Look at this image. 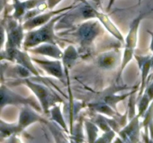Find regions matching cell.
Returning <instances> with one entry per match:
<instances>
[{"label":"cell","mask_w":153,"mask_h":143,"mask_svg":"<svg viewBox=\"0 0 153 143\" xmlns=\"http://www.w3.org/2000/svg\"><path fill=\"white\" fill-rule=\"evenodd\" d=\"M67 12V11H66ZM61 13L58 16H55L45 25L40 26L37 30L28 31L23 40V46L25 50L39 46L42 43H52L56 44L58 37L55 34V28L57 22L65 16L67 13Z\"/></svg>","instance_id":"1"},{"label":"cell","mask_w":153,"mask_h":143,"mask_svg":"<svg viewBox=\"0 0 153 143\" xmlns=\"http://www.w3.org/2000/svg\"><path fill=\"white\" fill-rule=\"evenodd\" d=\"M144 16V13H140V15L134 18L132 22L130 23L129 31H128L125 43H125V51H124L123 56L122 58L120 71L118 72L117 77V82H119L121 75L123 72L124 69L129 63V62L132 59L133 56H134V53L136 46H137L138 29L140 25V22L143 19Z\"/></svg>","instance_id":"2"},{"label":"cell","mask_w":153,"mask_h":143,"mask_svg":"<svg viewBox=\"0 0 153 143\" xmlns=\"http://www.w3.org/2000/svg\"><path fill=\"white\" fill-rule=\"evenodd\" d=\"M102 30V25L98 21L89 20L80 24L73 33L80 44V51L84 52L91 48L96 38L101 34Z\"/></svg>","instance_id":"3"},{"label":"cell","mask_w":153,"mask_h":143,"mask_svg":"<svg viewBox=\"0 0 153 143\" xmlns=\"http://www.w3.org/2000/svg\"><path fill=\"white\" fill-rule=\"evenodd\" d=\"M21 83L26 85L34 92L45 113L50 112V109L55 106V103L61 101V98L58 95H54L53 92L43 85L34 83L28 78L22 79Z\"/></svg>","instance_id":"4"},{"label":"cell","mask_w":153,"mask_h":143,"mask_svg":"<svg viewBox=\"0 0 153 143\" xmlns=\"http://www.w3.org/2000/svg\"><path fill=\"white\" fill-rule=\"evenodd\" d=\"M12 104V105H29L32 107L34 110L39 112L43 111L41 105L37 102L34 98H25L22 97V95H18L14 92L10 90L4 85L1 86V108H4V106Z\"/></svg>","instance_id":"5"},{"label":"cell","mask_w":153,"mask_h":143,"mask_svg":"<svg viewBox=\"0 0 153 143\" xmlns=\"http://www.w3.org/2000/svg\"><path fill=\"white\" fill-rule=\"evenodd\" d=\"M5 31L7 33V41L5 49H21L25 38L24 28L22 24L18 22L17 19L12 17L6 22Z\"/></svg>","instance_id":"6"},{"label":"cell","mask_w":153,"mask_h":143,"mask_svg":"<svg viewBox=\"0 0 153 143\" xmlns=\"http://www.w3.org/2000/svg\"><path fill=\"white\" fill-rule=\"evenodd\" d=\"M4 53L5 54L1 52V54L5 55V56L4 55L1 56V60L6 59L13 62H16L18 65L22 66L28 69L31 74L37 76L39 75L38 71L34 67L32 63V58L30 57L26 52H22L19 49H7L4 51Z\"/></svg>","instance_id":"7"},{"label":"cell","mask_w":153,"mask_h":143,"mask_svg":"<svg viewBox=\"0 0 153 143\" xmlns=\"http://www.w3.org/2000/svg\"><path fill=\"white\" fill-rule=\"evenodd\" d=\"M74 7H73V5H71L69 6V7H64V8L58 9V10H50V11L46 12V13H39L37 16L24 21V23L22 24L24 30H25V31H31L34 28L42 26V25L49 22L56 15L59 14V13H62V12L64 13V12L67 11V10L74 8Z\"/></svg>","instance_id":"8"},{"label":"cell","mask_w":153,"mask_h":143,"mask_svg":"<svg viewBox=\"0 0 153 143\" xmlns=\"http://www.w3.org/2000/svg\"><path fill=\"white\" fill-rule=\"evenodd\" d=\"M134 57L137 60L138 63L139 68L141 71V82H140V87L139 89L138 97L137 100L140 99L143 95L145 89H146V85H147V80L149 77V71L152 69L153 55H134Z\"/></svg>","instance_id":"9"},{"label":"cell","mask_w":153,"mask_h":143,"mask_svg":"<svg viewBox=\"0 0 153 143\" xmlns=\"http://www.w3.org/2000/svg\"><path fill=\"white\" fill-rule=\"evenodd\" d=\"M33 62L37 63L40 68L44 70L47 74L61 79L63 80L64 77V69L63 65L59 60L56 59L55 60H40L38 58H32Z\"/></svg>","instance_id":"10"},{"label":"cell","mask_w":153,"mask_h":143,"mask_svg":"<svg viewBox=\"0 0 153 143\" xmlns=\"http://www.w3.org/2000/svg\"><path fill=\"white\" fill-rule=\"evenodd\" d=\"M31 107H32L29 105H24V107L21 109L19 122L17 123L22 130L25 129L27 127L31 125V124L35 123V122H40L43 123H47V122L41 116H39L37 113H35L31 109Z\"/></svg>","instance_id":"11"},{"label":"cell","mask_w":153,"mask_h":143,"mask_svg":"<svg viewBox=\"0 0 153 143\" xmlns=\"http://www.w3.org/2000/svg\"><path fill=\"white\" fill-rule=\"evenodd\" d=\"M28 51L31 53L44 55L58 60L62 59L64 56V52L59 49L57 44L52 43H42L39 46L28 49Z\"/></svg>","instance_id":"12"},{"label":"cell","mask_w":153,"mask_h":143,"mask_svg":"<svg viewBox=\"0 0 153 143\" xmlns=\"http://www.w3.org/2000/svg\"><path fill=\"white\" fill-rule=\"evenodd\" d=\"M140 116L138 115L133 118L130 123L128 125L123 128L119 132L121 138L125 142H137L139 137V119Z\"/></svg>","instance_id":"13"},{"label":"cell","mask_w":153,"mask_h":143,"mask_svg":"<svg viewBox=\"0 0 153 143\" xmlns=\"http://www.w3.org/2000/svg\"><path fill=\"white\" fill-rule=\"evenodd\" d=\"M96 18L100 20V22H101L102 25L112 34L114 37H116L119 41H120L121 43H125V40L123 38V36L121 34V32L120 31V30L117 28L116 25L112 22V21L111 20L110 18L105 15V13H103L102 12H100L96 9Z\"/></svg>","instance_id":"14"},{"label":"cell","mask_w":153,"mask_h":143,"mask_svg":"<svg viewBox=\"0 0 153 143\" xmlns=\"http://www.w3.org/2000/svg\"><path fill=\"white\" fill-rule=\"evenodd\" d=\"M119 55L115 52H108L103 53L99 57L98 65L105 69H114L118 63Z\"/></svg>","instance_id":"15"},{"label":"cell","mask_w":153,"mask_h":143,"mask_svg":"<svg viewBox=\"0 0 153 143\" xmlns=\"http://www.w3.org/2000/svg\"><path fill=\"white\" fill-rule=\"evenodd\" d=\"M79 52L76 50V48L73 46H69L64 52L63 56V66H64V69L68 70L71 68L74 63H76V60L79 57Z\"/></svg>","instance_id":"16"},{"label":"cell","mask_w":153,"mask_h":143,"mask_svg":"<svg viewBox=\"0 0 153 143\" xmlns=\"http://www.w3.org/2000/svg\"><path fill=\"white\" fill-rule=\"evenodd\" d=\"M22 130L19 126L18 123L16 124H7L4 123L2 120L1 121V137L6 138L11 135L21 132Z\"/></svg>","instance_id":"17"},{"label":"cell","mask_w":153,"mask_h":143,"mask_svg":"<svg viewBox=\"0 0 153 143\" xmlns=\"http://www.w3.org/2000/svg\"><path fill=\"white\" fill-rule=\"evenodd\" d=\"M91 108L96 112H98L100 113H104L108 116H114L116 115L115 111L111 108L110 105L106 104L105 102H100L97 104H93L91 105Z\"/></svg>","instance_id":"18"},{"label":"cell","mask_w":153,"mask_h":143,"mask_svg":"<svg viewBox=\"0 0 153 143\" xmlns=\"http://www.w3.org/2000/svg\"><path fill=\"white\" fill-rule=\"evenodd\" d=\"M50 113L51 115H52V120L55 121V122L58 124H59L67 132H68L67 124H66L65 121H64V117H63L62 114H61L59 107L55 105L53 106V107L50 109Z\"/></svg>","instance_id":"19"},{"label":"cell","mask_w":153,"mask_h":143,"mask_svg":"<svg viewBox=\"0 0 153 143\" xmlns=\"http://www.w3.org/2000/svg\"><path fill=\"white\" fill-rule=\"evenodd\" d=\"M85 126H86L89 142H94L97 141V133H98V129H97V126L94 123L90 122H85Z\"/></svg>","instance_id":"20"},{"label":"cell","mask_w":153,"mask_h":143,"mask_svg":"<svg viewBox=\"0 0 153 143\" xmlns=\"http://www.w3.org/2000/svg\"><path fill=\"white\" fill-rule=\"evenodd\" d=\"M131 93L129 94H126V95H120V96H117V95H107L105 98V101L106 104H108V105H110L111 107H116L117 103H118L119 101H123V99H125L128 95H130Z\"/></svg>","instance_id":"21"},{"label":"cell","mask_w":153,"mask_h":143,"mask_svg":"<svg viewBox=\"0 0 153 143\" xmlns=\"http://www.w3.org/2000/svg\"><path fill=\"white\" fill-rule=\"evenodd\" d=\"M61 1H62V0H48L47 3H46L48 6V8L52 10V9H53Z\"/></svg>","instance_id":"22"},{"label":"cell","mask_w":153,"mask_h":143,"mask_svg":"<svg viewBox=\"0 0 153 143\" xmlns=\"http://www.w3.org/2000/svg\"><path fill=\"white\" fill-rule=\"evenodd\" d=\"M148 33L150 34L151 37H152V40H151V44H150V49L151 51L153 52V32L152 31H148ZM152 69H153V61H152Z\"/></svg>","instance_id":"23"},{"label":"cell","mask_w":153,"mask_h":143,"mask_svg":"<svg viewBox=\"0 0 153 143\" xmlns=\"http://www.w3.org/2000/svg\"><path fill=\"white\" fill-rule=\"evenodd\" d=\"M115 1H116V0H110V1H109L108 5V7H107V11H108V10H111L112 6H113L114 4Z\"/></svg>","instance_id":"24"},{"label":"cell","mask_w":153,"mask_h":143,"mask_svg":"<svg viewBox=\"0 0 153 143\" xmlns=\"http://www.w3.org/2000/svg\"><path fill=\"white\" fill-rule=\"evenodd\" d=\"M93 1L96 3L97 6H99V7L101 6V0H93Z\"/></svg>","instance_id":"25"}]
</instances>
